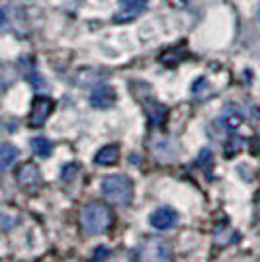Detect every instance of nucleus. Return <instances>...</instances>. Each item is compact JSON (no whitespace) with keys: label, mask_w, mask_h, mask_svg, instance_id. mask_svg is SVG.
Listing matches in <instances>:
<instances>
[{"label":"nucleus","mask_w":260,"mask_h":262,"mask_svg":"<svg viewBox=\"0 0 260 262\" xmlns=\"http://www.w3.org/2000/svg\"><path fill=\"white\" fill-rule=\"evenodd\" d=\"M102 194L114 206H127L133 200V182L125 174L106 176L102 182Z\"/></svg>","instance_id":"f257e3e1"},{"label":"nucleus","mask_w":260,"mask_h":262,"mask_svg":"<svg viewBox=\"0 0 260 262\" xmlns=\"http://www.w3.org/2000/svg\"><path fill=\"white\" fill-rule=\"evenodd\" d=\"M110 223H112V213L104 204L92 202V204L84 206L82 215H80V225L86 235H92V237L102 235L110 227Z\"/></svg>","instance_id":"f03ea898"},{"label":"nucleus","mask_w":260,"mask_h":262,"mask_svg":"<svg viewBox=\"0 0 260 262\" xmlns=\"http://www.w3.org/2000/svg\"><path fill=\"white\" fill-rule=\"evenodd\" d=\"M172 249L164 239L149 237L137 249V262H170Z\"/></svg>","instance_id":"7ed1b4c3"},{"label":"nucleus","mask_w":260,"mask_h":262,"mask_svg":"<svg viewBox=\"0 0 260 262\" xmlns=\"http://www.w3.org/2000/svg\"><path fill=\"white\" fill-rule=\"evenodd\" d=\"M151 151H153V157L159 163L168 164L172 163V161H176V157H178V143L174 141V139H170V137H159L157 141H153Z\"/></svg>","instance_id":"20e7f679"},{"label":"nucleus","mask_w":260,"mask_h":262,"mask_svg":"<svg viewBox=\"0 0 260 262\" xmlns=\"http://www.w3.org/2000/svg\"><path fill=\"white\" fill-rule=\"evenodd\" d=\"M53 112V100L47 96H37L32 104V112H30V125L32 127H41L47 118Z\"/></svg>","instance_id":"39448f33"},{"label":"nucleus","mask_w":260,"mask_h":262,"mask_svg":"<svg viewBox=\"0 0 260 262\" xmlns=\"http://www.w3.org/2000/svg\"><path fill=\"white\" fill-rule=\"evenodd\" d=\"M149 221H151V225L157 231L172 229L174 225L178 223V213H176V209L168 208V206H163V208H159L153 211Z\"/></svg>","instance_id":"423d86ee"},{"label":"nucleus","mask_w":260,"mask_h":262,"mask_svg":"<svg viewBox=\"0 0 260 262\" xmlns=\"http://www.w3.org/2000/svg\"><path fill=\"white\" fill-rule=\"evenodd\" d=\"M18 184L26 190H35L41 184V172L33 163H26L18 170Z\"/></svg>","instance_id":"0eeeda50"},{"label":"nucleus","mask_w":260,"mask_h":262,"mask_svg":"<svg viewBox=\"0 0 260 262\" xmlns=\"http://www.w3.org/2000/svg\"><path fill=\"white\" fill-rule=\"evenodd\" d=\"M116 104V90L110 86H96L90 94V106L98 110H106Z\"/></svg>","instance_id":"6e6552de"},{"label":"nucleus","mask_w":260,"mask_h":262,"mask_svg":"<svg viewBox=\"0 0 260 262\" xmlns=\"http://www.w3.org/2000/svg\"><path fill=\"white\" fill-rule=\"evenodd\" d=\"M149 0H119V12H118V22L123 20H133L135 16H139L145 8H147Z\"/></svg>","instance_id":"1a4fd4ad"},{"label":"nucleus","mask_w":260,"mask_h":262,"mask_svg":"<svg viewBox=\"0 0 260 262\" xmlns=\"http://www.w3.org/2000/svg\"><path fill=\"white\" fill-rule=\"evenodd\" d=\"M145 110H147V116H149V121H151L153 127H161V125H164L166 116H168L166 106L159 104V102H147V104H145Z\"/></svg>","instance_id":"9d476101"},{"label":"nucleus","mask_w":260,"mask_h":262,"mask_svg":"<svg viewBox=\"0 0 260 262\" xmlns=\"http://www.w3.org/2000/svg\"><path fill=\"white\" fill-rule=\"evenodd\" d=\"M119 161V147L118 145H106L102 147L94 157V163L100 166H108V164H116Z\"/></svg>","instance_id":"9b49d317"},{"label":"nucleus","mask_w":260,"mask_h":262,"mask_svg":"<svg viewBox=\"0 0 260 262\" xmlns=\"http://www.w3.org/2000/svg\"><path fill=\"white\" fill-rule=\"evenodd\" d=\"M18 157H20V151L14 145H10V143H4L0 147V168L4 172L10 170L12 166L16 164V161H18Z\"/></svg>","instance_id":"f8f14e48"},{"label":"nucleus","mask_w":260,"mask_h":262,"mask_svg":"<svg viewBox=\"0 0 260 262\" xmlns=\"http://www.w3.org/2000/svg\"><path fill=\"white\" fill-rule=\"evenodd\" d=\"M243 114L239 112V110L235 108H229L225 110V114L221 116V120H219V123L223 125V129H227V131H233V129H237L239 125L243 123Z\"/></svg>","instance_id":"ddd939ff"},{"label":"nucleus","mask_w":260,"mask_h":262,"mask_svg":"<svg viewBox=\"0 0 260 262\" xmlns=\"http://www.w3.org/2000/svg\"><path fill=\"white\" fill-rule=\"evenodd\" d=\"M30 145H32L33 153L37 155V157H41V159H47L53 153V143L49 141L47 137H33Z\"/></svg>","instance_id":"4468645a"},{"label":"nucleus","mask_w":260,"mask_h":262,"mask_svg":"<svg viewBox=\"0 0 260 262\" xmlns=\"http://www.w3.org/2000/svg\"><path fill=\"white\" fill-rule=\"evenodd\" d=\"M184 59H186L184 47H172V49H168V51H164V53L161 55V63L166 67L178 65V63H182Z\"/></svg>","instance_id":"2eb2a0df"},{"label":"nucleus","mask_w":260,"mask_h":262,"mask_svg":"<svg viewBox=\"0 0 260 262\" xmlns=\"http://www.w3.org/2000/svg\"><path fill=\"white\" fill-rule=\"evenodd\" d=\"M237 239L239 235L231 227H227V225H219L215 229V243L219 247H227L231 243H237Z\"/></svg>","instance_id":"dca6fc26"},{"label":"nucleus","mask_w":260,"mask_h":262,"mask_svg":"<svg viewBox=\"0 0 260 262\" xmlns=\"http://www.w3.org/2000/svg\"><path fill=\"white\" fill-rule=\"evenodd\" d=\"M194 94H196V98L198 100H207L211 94H213V90H211V86H209V82H207V80L200 78V80L194 84Z\"/></svg>","instance_id":"f3484780"},{"label":"nucleus","mask_w":260,"mask_h":262,"mask_svg":"<svg viewBox=\"0 0 260 262\" xmlns=\"http://www.w3.org/2000/svg\"><path fill=\"white\" fill-rule=\"evenodd\" d=\"M78 170H80V164H78V163L65 164V166H63V170H61V180H65V182L73 180V178L78 174Z\"/></svg>","instance_id":"a211bd4d"},{"label":"nucleus","mask_w":260,"mask_h":262,"mask_svg":"<svg viewBox=\"0 0 260 262\" xmlns=\"http://www.w3.org/2000/svg\"><path fill=\"white\" fill-rule=\"evenodd\" d=\"M198 166L200 168H204V170H209L211 168V164H213V155H211V151L209 149H204L202 153H200V157H198Z\"/></svg>","instance_id":"6ab92c4d"},{"label":"nucleus","mask_w":260,"mask_h":262,"mask_svg":"<svg viewBox=\"0 0 260 262\" xmlns=\"http://www.w3.org/2000/svg\"><path fill=\"white\" fill-rule=\"evenodd\" d=\"M241 145H245V139H241V137H233V139H229V141H227V149H225L227 157H231L233 153L237 155L239 151H241Z\"/></svg>","instance_id":"aec40b11"},{"label":"nucleus","mask_w":260,"mask_h":262,"mask_svg":"<svg viewBox=\"0 0 260 262\" xmlns=\"http://www.w3.org/2000/svg\"><path fill=\"white\" fill-rule=\"evenodd\" d=\"M108 256H110V251L106 249V247H98L96 251H94V258H92V262H104Z\"/></svg>","instance_id":"412c9836"},{"label":"nucleus","mask_w":260,"mask_h":262,"mask_svg":"<svg viewBox=\"0 0 260 262\" xmlns=\"http://www.w3.org/2000/svg\"><path fill=\"white\" fill-rule=\"evenodd\" d=\"M2 223H4V231H8V229H10V227H12V223H16V219L12 221V219L8 217L6 213H4V215H2Z\"/></svg>","instance_id":"4be33fe9"},{"label":"nucleus","mask_w":260,"mask_h":262,"mask_svg":"<svg viewBox=\"0 0 260 262\" xmlns=\"http://www.w3.org/2000/svg\"><path fill=\"white\" fill-rule=\"evenodd\" d=\"M258 16H260V10H258Z\"/></svg>","instance_id":"5701e85b"}]
</instances>
